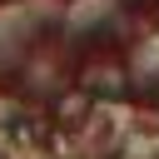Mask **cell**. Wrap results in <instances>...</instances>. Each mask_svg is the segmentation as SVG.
<instances>
[{
  "label": "cell",
  "mask_w": 159,
  "mask_h": 159,
  "mask_svg": "<svg viewBox=\"0 0 159 159\" xmlns=\"http://www.w3.org/2000/svg\"><path fill=\"white\" fill-rule=\"evenodd\" d=\"M129 80H134V84L159 80V40H144V45L129 55Z\"/></svg>",
  "instance_id": "cell-1"
}]
</instances>
